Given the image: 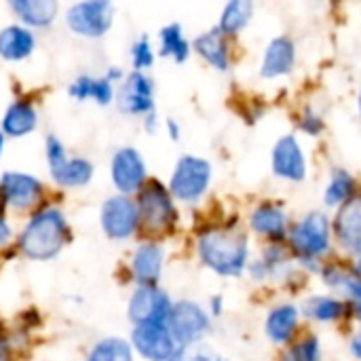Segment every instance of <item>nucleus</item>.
<instances>
[{
	"label": "nucleus",
	"mask_w": 361,
	"mask_h": 361,
	"mask_svg": "<svg viewBox=\"0 0 361 361\" xmlns=\"http://www.w3.org/2000/svg\"><path fill=\"white\" fill-rule=\"evenodd\" d=\"M68 239V226L63 214L55 207L40 209L19 237V247L27 258L49 260L53 258Z\"/></svg>",
	"instance_id": "f257e3e1"
},
{
	"label": "nucleus",
	"mask_w": 361,
	"mask_h": 361,
	"mask_svg": "<svg viewBox=\"0 0 361 361\" xmlns=\"http://www.w3.org/2000/svg\"><path fill=\"white\" fill-rule=\"evenodd\" d=\"M11 239V226L4 218H0V245H4Z\"/></svg>",
	"instance_id": "c9c22d12"
},
{
	"label": "nucleus",
	"mask_w": 361,
	"mask_h": 361,
	"mask_svg": "<svg viewBox=\"0 0 361 361\" xmlns=\"http://www.w3.org/2000/svg\"><path fill=\"white\" fill-rule=\"evenodd\" d=\"M34 34L21 25H8L0 32V55L4 59H23L34 51Z\"/></svg>",
	"instance_id": "6ab92c4d"
},
{
	"label": "nucleus",
	"mask_w": 361,
	"mask_h": 361,
	"mask_svg": "<svg viewBox=\"0 0 361 361\" xmlns=\"http://www.w3.org/2000/svg\"><path fill=\"white\" fill-rule=\"evenodd\" d=\"M0 361H8V353H6V345L0 343Z\"/></svg>",
	"instance_id": "4c0bfd02"
},
{
	"label": "nucleus",
	"mask_w": 361,
	"mask_h": 361,
	"mask_svg": "<svg viewBox=\"0 0 361 361\" xmlns=\"http://www.w3.org/2000/svg\"><path fill=\"white\" fill-rule=\"evenodd\" d=\"M154 61V53L150 47V40L146 36H142L135 44H133V66L137 68V72H142L144 68L152 66Z\"/></svg>",
	"instance_id": "473e14b6"
},
{
	"label": "nucleus",
	"mask_w": 361,
	"mask_h": 361,
	"mask_svg": "<svg viewBox=\"0 0 361 361\" xmlns=\"http://www.w3.org/2000/svg\"><path fill=\"white\" fill-rule=\"evenodd\" d=\"M195 49L201 57H205L212 66H216L218 70H226L228 68V49H226V40L224 34L214 27L205 34H201L199 38H195Z\"/></svg>",
	"instance_id": "412c9836"
},
{
	"label": "nucleus",
	"mask_w": 361,
	"mask_h": 361,
	"mask_svg": "<svg viewBox=\"0 0 361 361\" xmlns=\"http://www.w3.org/2000/svg\"><path fill=\"white\" fill-rule=\"evenodd\" d=\"M173 343L178 349H186L195 341H199L207 328H209V317L207 313L197 305V302H178L171 305L167 322H165Z\"/></svg>",
	"instance_id": "20e7f679"
},
{
	"label": "nucleus",
	"mask_w": 361,
	"mask_h": 361,
	"mask_svg": "<svg viewBox=\"0 0 361 361\" xmlns=\"http://www.w3.org/2000/svg\"><path fill=\"white\" fill-rule=\"evenodd\" d=\"M190 53V44L182 34L180 23H169L161 30V55H171L176 61H184Z\"/></svg>",
	"instance_id": "bb28decb"
},
{
	"label": "nucleus",
	"mask_w": 361,
	"mask_h": 361,
	"mask_svg": "<svg viewBox=\"0 0 361 361\" xmlns=\"http://www.w3.org/2000/svg\"><path fill=\"white\" fill-rule=\"evenodd\" d=\"M118 106L129 114L152 112V80L144 72H131L118 91Z\"/></svg>",
	"instance_id": "ddd939ff"
},
{
	"label": "nucleus",
	"mask_w": 361,
	"mask_h": 361,
	"mask_svg": "<svg viewBox=\"0 0 361 361\" xmlns=\"http://www.w3.org/2000/svg\"><path fill=\"white\" fill-rule=\"evenodd\" d=\"M0 190L4 195V199L15 205V207H30L36 203V199L42 192V184L27 176V173H15L8 171L0 178Z\"/></svg>",
	"instance_id": "2eb2a0df"
},
{
	"label": "nucleus",
	"mask_w": 361,
	"mask_h": 361,
	"mask_svg": "<svg viewBox=\"0 0 361 361\" xmlns=\"http://www.w3.org/2000/svg\"><path fill=\"white\" fill-rule=\"evenodd\" d=\"M220 305H222V298H220V296H216V298H214V313H220V311H222V307H220Z\"/></svg>",
	"instance_id": "58836bf2"
},
{
	"label": "nucleus",
	"mask_w": 361,
	"mask_h": 361,
	"mask_svg": "<svg viewBox=\"0 0 361 361\" xmlns=\"http://www.w3.org/2000/svg\"><path fill=\"white\" fill-rule=\"evenodd\" d=\"M70 95L76 99H87L93 97L97 104H110L112 102V80L110 78H91V76H80L70 85Z\"/></svg>",
	"instance_id": "393cba45"
},
{
	"label": "nucleus",
	"mask_w": 361,
	"mask_h": 361,
	"mask_svg": "<svg viewBox=\"0 0 361 361\" xmlns=\"http://www.w3.org/2000/svg\"><path fill=\"white\" fill-rule=\"evenodd\" d=\"M135 207L140 222H144L150 231H163L176 220L171 197L159 182H150L140 190V201Z\"/></svg>",
	"instance_id": "0eeeda50"
},
{
	"label": "nucleus",
	"mask_w": 361,
	"mask_h": 361,
	"mask_svg": "<svg viewBox=\"0 0 361 361\" xmlns=\"http://www.w3.org/2000/svg\"><path fill=\"white\" fill-rule=\"evenodd\" d=\"M171 302L165 292L157 286H140L129 302V319L135 326L144 324H165Z\"/></svg>",
	"instance_id": "1a4fd4ad"
},
{
	"label": "nucleus",
	"mask_w": 361,
	"mask_h": 361,
	"mask_svg": "<svg viewBox=\"0 0 361 361\" xmlns=\"http://www.w3.org/2000/svg\"><path fill=\"white\" fill-rule=\"evenodd\" d=\"M294 59H296V49H294V42L288 38V36H279L275 38L267 53H264V61H262V74L264 76H281V74H288L294 66Z\"/></svg>",
	"instance_id": "f3484780"
},
{
	"label": "nucleus",
	"mask_w": 361,
	"mask_h": 361,
	"mask_svg": "<svg viewBox=\"0 0 361 361\" xmlns=\"http://www.w3.org/2000/svg\"><path fill=\"white\" fill-rule=\"evenodd\" d=\"M252 13H254V4L250 0H233L224 6L218 30L222 34H237L239 30L247 25V21L252 19Z\"/></svg>",
	"instance_id": "a878e982"
},
{
	"label": "nucleus",
	"mask_w": 361,
	"mask_h": 361,
	"mask_svg": "<svg viewBox=\"0 0 361 361\" xmlns=\"http://www.w3.org/2000/svg\"><path fill=\"white\" fill-rule=\"evenodd\" d=\"M298 326V309L292 305H281L271 311L267 319V334L275 343H288Z\"/></svg>",
	"instance_id": "5701e85b"
},
{
	"label": "nucleus",
	"mask_w": 361,
	"mask_h": 361,
	"mask_svg": "<svg viewBox=\"0 0 361 361\" xmlns=\"http://www.w3.org/2000/svg\"><path fill=\"white\" fill-rule=\"evenodd\" d=\"M326 281L334 288H341V290H347L353 298H360V281H357V273L355 275H349L347 271H338V269H326L324 273Z\"/></svg>",
	"instance_id": "7c9ffc66"
},
{
	"label": "nucleus",
	"mask_w": 361,
	"mask_h": 361,
	"mask_svg": "<svg viewBox=\"0 0 361 361\" xmlns=\"http://www.w3.org/2000/svg\"><path fill=\"white\" fill-rule=\"evenodd\" d=\"M355 190V180L345 169H334L332 182L326 190V203L328 205H341L343 201H351Z\"/></svg>",
	"instance_id": "c85d7f7f"
},
{
	"label": "nucleus",
	"mask_w": 361,
	"mask_h": 361,
	"mask_svg": "<svg viewBox=\"0 0 361 361\" xmlns=\"http://www.w3.org/2000/svg\"><path fill=\"white\" fill-rule=\"evenodd\" d=\"M322 127H324V123H322L313 112H307V116L302 118V129L309 131V133H319Z\"/></svg>",
	"instance_id": "f704fd0d"
},
{
	"label": "nucleus",
	"mask_w": 361,
	"mask_h": 361,
	"mask_svg": "<svg viewBox=\"0 0 361 361\" xmlns=\"http://www.w3.org/2000/svg\"><path fill=\"white\" fill-rule=\"evenodd\" d=\"M13 11L32 25H49L55 19L57 2L53 0H13Z\"/></svg>",
	"instance_id": "b1692460"
},
{
	"label": "nucleus",
	"mask_w": 361,
	"mask_h": 361,
	"mask_svg": "<svg viewBox=\"0 0 361 361\" xmlns=\"http://www.w3.org/2000/svg\"><path fill=\"white\" fill-rule=\"evenodd\" d=\"M36 127V110L30 102H15L8 106L2 118V129L4 133L19 137L30 133Z\"/></svg>",
	"instance_id": "4be33fe9"
},
{
	"label": "nucleus",
	"mask_w": 361,
	"mask_h": 361,
	"mask_svg": "<svg viewBox=\"0 0 361 361\" xmlns=\"http://www.w3.org/2000/svg\"><path fill=\"white\" fill-rule=\"evenodd\" d=\"M167 361H222L220 360V355L218 353H214V351H209V349H199V351H195L192 355H188L186 353V349H178L171 357Z\"/></svg>",
	"instance_id": "72a5a7b5"
},
{
	"label": "nucleus",
	"mask_w": 361,
	"mask_h": 361,
	"mask_svg": "<svg viewBox=\"0 0 361 361\" xmlns=\"http://www.w3.org/2000/svg\"><path fill=\"white\" fill-rule=\"evenodd\" d=\"M47 157L51 176L61 186H82L93 176V165L85 159H68L61 142L55 135L47 137Z\"/></svg>",
	"instance_id": "6e6552de"
},
{
	"label": "nucleus",
	"mask_w": 361,
	"mask_h": 361,
	"mask_svg": "<svg viewBox=\"0 0 361 361\" xmlns=\"http://www.w3.org/2000/svg\"><path fill=\"white\" fill-rule=\"evenodd\" d=\"M167 127H169V133H171V140H178L180 137V129L173 121H167Z\"/></svg>",
	"instance_id": "e433bc0d"
},
{
	"label": "nucleus",
	"mask_w": 361,
	"mask_h": 361,
	"mask_svg": "<svg viewBox=\"0 0 361 361\" xmlns=\"http://www.w3.org/2000/svg\"><path fill=\"white\" fill-rule=\"evenodd\" d=\"M199 254L216 273L235 277L247 262V237L233 231H212L201 237Z\"/></svg>",
	"instance_id": "f03ea898"
},
{
	"label": "nucleus",
	"mask_w": 361,
	"mask_h": 361,
	"mask_svg": "<svg viewBox=\"0 0 361 361\" xmlns=\"http://www.w3.org/2000/svg\"><path fill=\"white\" fill-rule=\"evenodd\" d=\"M319 357L322 351L315 336H307L302 343L294 345V349L288 353V361H319Z\"/></svg>",
	"instance_id": "2f4dec72"
},
{
	"label": "nucleus",
	"mask_w": 361,
	"mask_h": 361,
	"mask_svg": "<svg viewBox=\"0 0 361 361\" xmlns=\"http://www.w3.org/2000/svg\"><path fill=\"white\" fill-rule=\"evenodd\" d=\"M212 165L199 157H182L169 182V192L180 201H197L209 186Z\"/></svg>",
	"instance_id": "39448f33"
},
{
	"label": "nucleus",
	"mask_w": 361,
	"mask_h": 361,
	"mask_svg": "<svg viewBox=\"0 0 361 361\" xmlns=\"http://www.w3.org/2000/svg\"><path fill=\"white\" fill-rule=\"evenodd\" d=\"M273 171L288 180H302L307 173V163L302 148L294 135H283L273 148Z\"/></svg>",
	"instance_id": "4468645a"
},
{
	"label": "nucleus",
	"mask_w": 361,
	"mask_h": 361,
	"mask_svg": "<svg viewBox=\"0 0 361 361\" xmlns=\"http://www.w3.org/2000/svg\"><path fill=\"white\" fill-rule=\"evenodd\" d=\"M360 224H361V205L360 199H351L345 203V207L338 214L336 231L341 237V243L351 250V254L360 252Z\"/></svg>",
	"instance_id": "a211bd4d"
},
{
	"label": "nucleus",
	"mask_w": 361,
	"mask_h": 361,
	"mask_svg": "<svg viewBox=\"0 0 361 361\" xmlns=\"http://www.w3.org/2000/svg\"><path fill=\"white\" fill-rule=\"evenodd\" d=\"M252 228L260 235H269L273 239H281L288 226V218L283 214V209L279 205L273 203H264L258 205L252 214Z\"/></svg>",
	"instance_id": "aec40b11"
},
{
	"label": "nucleus",
	"mask_w": 361,
	"mask_h": 361,
	"mask_svg": "<svg viewBox=\"0 0 361 361\" xmlns=\"http://www.w3.org/2000/svg\"><path fill=\"white\" fill-rule=\"evenodd\" d=\"M305 313L317 322H336L345 315V305L341 300H334L328 296H317L307 302Z\"/></svg>",
	"instance_id": "c756f323"
},
{
	"label": "nucleus",
	"mask_w": 361,
	"mask_h": 361,
	"mask_svg": "<svg viewBox=\"0 0 361 361\" xmlns=\"http://www.w3.org/2000/svg\"><path fill=\"white\" fill-rule=\"evenodd\" d=\"M290 243L294 252L311 264V260L319 258L328 247H330V220L322 212L309 214L305 220H300L292 233H290Z\"/></svg>",
	"instance_id": "7ed1b4c3"
},
{
	"label": "nucleus",
	"mask_w": 361,
	"mask_h": 361,
	"mask_svg": "<svg viewBox=\"0 0 361 361\" xmlns=\"http://www.w3.org/2000/svg\"><path fill=\"white\" fill-rule=\"evenodd\" d=\"M133 275L140 281V286H157L163 269V252L154 243H144L135 250L133 262H131Z\"/></svg>",
	"instance_id": "dca6fc26"
},
{
	"label": "nucleus",
	"mask_w": 361,
	"mask_h": 361,
	"mask_svg": "<svg viewBox=\"0 0 361 361\" xmlns=\"http://www.w3.org/2000/svg\"><path fill=\"white\" fill-rule=\"evenodd\" d=\"M2 144H4V135L0 133V152H2Z\"/></svg>",
	"instance_id": "ea45409f"
},
{
	"label": "nucleus",
	"mask_w": 361,
	"mask_h": 361,
	"mask_svg": "<svg viewBox=\"0 0 361 361\" xmlns=\"http://www.w3.org/2000/svg\"><path fill=\"white\" fill-rule=\"evenodd\" d=\"M140 218H137V207L135 203L125 197H112L104 203L102 207V228L110 239H127L133 235L137 228Z\"/></svg>",
	"instance_id": "9d476101"
},
{
	"label": "nucleus",
	"mask_w": 361,
	"mask_h": 361,
	"mask_svg": "<svg viewBox=\"0 0 361 361\" xmlns=\"http://www.w3.org/2000/svg\"><path fill=\"white\" fill-rule=\"evenodd\" d=\"M133 347L142 357L150 361H167L176 351V343L165 324H144L133 330Z\"/></svg>",
	"instance_id": "9b49d317"
},
{
	"label": "nucleus",
	"mask_w": 361,
	"mask_h": 361,
	"mask_svg": "<svg viewBox=\"0 0 361 361\" xmlns=\"http://www.w3.org/2000/svg\"><path fill=\"white\" fill-rule=\"evenodd\" d=\"M112 4L108 0H87L76 2L68 8L66 21L68 27L80 36L99 38L112 25Z\"/></svg>",
	"instance_id": "423d86ee"
},
{
	"label": "nucleus",
	"mask_w": 361,
	"mask_h": 361,
	"mask_svg": "<svg viewBox=\"0 0 361 361\" xmlns=\"http://www.w3.org/2000/svg\"><path fill=\"white\" fill-rule=\"evenodd\" d=\"M89 361H133V353L123 338H106L93 347Z\"/></svg>",
	"instance_id": "cd10ccee"
},
{
	"label": "nucleus",
	"mask_w": 361,
	"mask_h": 361,
	"mask_svg": "<svg viewBox=\"0 0 361 361\" xmlns=\"http://www.w3.org/2000/svg\"><path fill=\"white\" fill-rule=\"evenodd\" d=\"M146 178L144 159L135 148H121L112 159V180L116 188L127 197L142 188Z\"/></svg>",
	"instance_id": "f8f14e48"
}]
</instances>
